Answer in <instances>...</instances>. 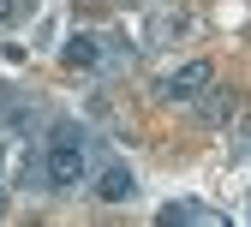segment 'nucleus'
I'll return each instance as SVG.
<instances>
[{
	"label": "nucleus",
	"mask_w": 251,
	"mask_h": 227,
	"mask_svg": "<svg viewBox=\"0 0 251 227\" xmlns=\"http://www.w3.org/2000/svg\"><path fill=\"white\" fill-rule=\"evenodd\" d=\"M48 191H78L90 179V138H48Z\"/></svg>",
	"instance_id": "obj_1"
},
{
	"label": "nucleus",
	"mask_w": 251,
	"mask_h": 227,
	"mask_svg": "<svg viewBox=\"0 0 251 227\" xmlns=\"http://www.w3.org/2000/svg\"><path fill=\"white\" fill-rule=\"evenodd\" d=\"M155 221L162 227H227V215L215 209V203H198V198H174L155 209Z\"/></svg>",
	"instance_id": "obj_3"
},
{
	"label": "nucleus",
	"mask_w": 251,
	"mask_h": 227,
	"mask_svg": "<svg viewBox=\"0 0 251 227\" xmlns=\"http://www.w3.org/2000/svg\"><path fill=\"white\" fill-rule=\"evenodd\" d=\"M126 66H132V42L102 36V60H96V72H126Z\"/></svg>",
	"instance_id": "obj_9"
},
{
	"label": "nucleus",
	"mask_w": 251,
	"mask_h": 227,
	"mask_svg": "<svg viewBox=\"0 0 251 227\" xmlns=\"http://www.w3.org/2000/svg\"><path fill=\"white\" fill-rule=\"evenodd\" d=\"M185 30H192V18H185V12H155L150 30H144V42H150V48H168V42L185 36Z\"/></svg>",
	"instance_id": "obj_7"
},
{
	"label": "nucleus",
	"mask_w": 251,
	"mask_h": 227,
	"mask_svg": "<svg viewBox=\"0 0 251 227\" xmlns=\"http://www.w3.org/2000/svg\"><path fill=\"white\" fill-rule=\"evenodd\" d=\"M192 114H198L203 126H227V120L239 114V90H215V84H203V90L192 96Z\"/></svg>",
	"instance_id": "obj_5"
},
{
	"label": "nucleus",
	"mask_w": 251,
	"mask_h": 227,
	"mask_svg": "<svg viewBox=\"0 0 251 227\" xmlns=\"http://www.w3.org/2000/svg\"><path fill=\"white\" fill-rule=\"evenodd\" d=\"M96 60H102V36H90V30H72V36L60 42V66H72V72H96Z\"/></svg>",
	"instance_id": "obj_6"
},
{
	"label": "nucleus",
	"mask_w": 251,
	"mask_h": 227,
	"mask_svg": "<svg viewBox=\"0 0 251 227\" xmlns=\"http://www.w3.org/2000/svg\"><path fill=\"white\" fill-rule=\"evenodd\" d=\"M18 191H48V155L42 150H24L18 155Z\"/></svg>",
	"instance_id": "obj_8"
},
{
	"label": "nucleus",
	"mask_w": 251,
	"mask_h": 227,
	"mask_svg": "<svg viewBox=\"0 0 251 227\" xmlns=\"http://www.w3.org/2000/svg\"><path fill=\"white\" fill-rule=\"evenodd\" d=\"M90 185H96L102 203H132V198H138V174L126 168V161H102V168L90 174Z\"/></svg>",
	"instance_id": "obj_4"
},
{
	"label": "nucleus",
	"mask_w": 251,
	"mask_h": 227,
	"mask_svg": "<svg viewBox=\"0 0 251 227\" xmlns=\"http://www.w3.org/2000/svg\"><path fill=\"white\" fill-rule=\"evenodd\" d=\"M12 12H18V0H0V24H6V18H12Z\"/></svg>",
	"instance_id": "obj_12"
},
{
	"label": "nucleus",
	"mask_w": 251,
	"mask_h": 227,
	"mask_svg": "<svg viewBox=\"0 0 251 227\" xmlns=\"http://www.w3.org/2000/svg\"><path fill=\"white\" fill-rule=\"evenodd\" d=\"M6 209H12V185L0 179V215H6Z\"/></svg>",
	"instance_id": "obj_11"
},
{
	"label": "nucleus",
	"mask_w": 251,
	"mask_h": 227,
	"mask_svg": "<svg viewBox=\"0 0 251 227\" xmlns=\"http://www.w3.org/2000/svg\"><path fill=\"white\" fill-rule=\"evenodd\" d=\"M203 84H215L209 60H185V66H174V72L155 78V84H150V96H155V102H192Z\"/></svg>",
	"instance_id": "obj_2"
},
{
	"label": "nucleus",
	"mask_w": 251,
	"mask_h": 227,
	"mask_svg": "<svg viewBox=\"0 0 251 227\" xmlns=\"http://www.w3.org/2000/svg\"><path fill=\"white\" fill-rule=\"evenodd\" d=\"M251 155V114L239 120V132H233V161H245Z\"/></svg>",
	"instance_id": "obj_10"
}]
</instances>
